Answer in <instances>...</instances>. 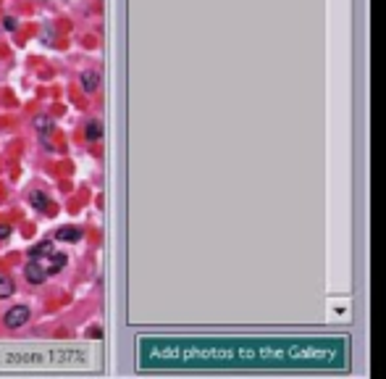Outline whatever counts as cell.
I'll use <instances>...</instances> for the list:
<instances>
[{
	"label": "cell",
	"instance_id": "6da1fadb",
	"mask_svg": "<svg viewBox=\"0 0 386 379\" xmlns=\"http://www.w3.org/2000/svg\"><path fill=\"white\" fill-rule=\"evenodd\" d=\"M352 343L336 332L161 337L139 345V358L161 369H257V371H342Z\"/></svg>",
	"mask_w": 386,
	"mask_h": 379
},
{
	"label": "cell",
	"instance_id": "7a4b0ae2",
	"mask_svg": "<svg viewBox=\"0 0 386 379\" xmlns=\"http://www.w3.org/2000/svg\"><path fill=\"white\" fill-rule=\"evenodd\" d=\"M3 321H5V327H8V329H21L29 321V308L27 306H13L8 314L3 316Z\"/></svg>",
	"mask_w": 386,
	"mask_h": 379
},
{
	"label": "cell",
	"instance_id": "3957f363",
	"mask_svg": "<svg viewBox=\"0 0 386 379\" xmlns=\"http://www.w3.org/2000/svg\"><path fill=\"white\" fill-rule=\"evenodd\" d=\"M24 277H27L29 284H42L45 279H48V271H45V266L40 263V258H32L24 266Z\"/></svg>",
	"mask_w": 386,
	"mask_h": 379
},
{
	"label": "cell",
	"instance_id": "277c9868",
	"mask_svg": "<svg viewBox=\"0 0 386 379\" xmlns=\"http://www.w3.org/2000/svg\"><path fill=\"white\" fill-rule=\"evenodd\" d=\"M79 85H82V90L84 93H97V87H100V74H97L95 69H84L79 74Z\"/></svg>",
	"mask_w": 386,
	"mask_h": 379
},
{
	"label": "cell",
	"instance_id": "5b68a950",
	"mask_svg": "<svg viewBox=\"0 0 386 379\" xmlns=\"http://www.w3.org/2000/svg\"><path fill=\"white\" fill-rule=\"evenodd\" d=\"M63 266H66V253H55V250H53V253H50V263L45 266L48 277H50V274H55V271H60Z\"/></svg>",
	"mask_w": 386,
	"mask_h": 379
},
{
	"label": "cell",
	"instance_id": "8992f818",
	"mask_svg": "<svg viewBox=\"0 0 386 379\" xmlns=\"http://www.w3.org/2000/svg\"><path fill=\"white\" fill-rule=\"evenodd\" d=\"M84 137H87L89 142H97V140L103 137V124H100V121H89L87 129H84Z\"/></svg>",
	"mask_w": 386,
	"mask_h": 379
},
{
	"label": "cell",
	"instance_id": "52a82bcc",
	"mask_svg": "<svg viewBox=\"0 0 386 379\" xmlns=\"http://www.w3.org/2000/svg\"><path fill=\"white\" fill-rule=\"evenodd\" d=\"M16 292V284H13V279L8 274H0V298H11V295Z\"/></svg>",
	"mask_w": 386,
	"mask_h": 379
},
{
	"label": "cell",
	"instance_id": "ba28073f",
	"mask_svg": "<svg viewBox=\"0 0 386 379\" xmlns=\"http://www.w3.org/2000/svg\"><path fill=\"white\" fill-rule=\"evenodd\" d=\"M55 240H69V242H79V240H82V232H79V229H74V226H69V229H66V226H63V229H58V232H55Z\"/></svg>",
	"mask_w": 386,
	"mask_h": 379
},
{
	"label": "cell",
	"instance_id": "9c48e42d",
	"mask_svg": "<svg viewBox=\"0 0 386 379\" xmlns=\"http://www.w3.org/2000/svg\"><path fill=\"white\" fill-rule=\"evenodd\" d=\"M34 126H37V132H40V134H50L53 129H55L50 116H34Z\"/></svg>",
	"mask_w": 386,
	"mask_h": 379
},
{
	"label": "cell",
	"instance_id": "30bf717a",
	"mask_svg": "<svg viewBox=\"0 0 386 379\" xmlns=\"http://www.w3.org/2000/svg\"><path fill=\"white\" fill-rule=\"evenodd\" d=\"M50 253H53V242L50 240H45V242H40V245H34L32 250H29L32 258H42V255H50Z\"/></svg>",
	"mask_w": 386,
	"mask_h": 379
},
{
	"label": "cell",
	"instance_id": "8fae6325",
	"mask_svg": "<svg viewBox=\"0 0 386 379\" xmlns=\"http://www.w3.org/2000/svg\"><path fill=\"white\" fill-rule=\"evenodd\" d=\"M29 200H32V206H34V208H40V211H45V208H48V203H50V200H48V195L40 192V190H34V192L29 195Z\"/></svg>",
	"mask_w": 386,
	"mask_h": 379
},
{
	"label": "cell",
	"instance_id": "7c38bea8",
	"mask_svg": "<svg viewBox=\"0 0 386 379\" xmlns=\"http://www.w3.org/2000/svg\"><path fill=\"white\" fill-rule=\"evenodd\" d=\"M3 27L8 29V32H13V29H16L19 24H16V19H13V16H5V19H3Z\"/></svg>",
	"mask_w": 386,
	"mask_h": 379
},
{
	"label": "cell",
	"instance_id": "4fadbf2b",
	"mask_svg": "<svg viewBox=\"0 0 386 379\" xmlns=\"http://www.w3.org/2000/svg\"><path fill=\"white\" fill-rule=\"evenodd\" d=\"M8 234H11V226H5V224H3V226H0V240H5Z\"/></svg>",
	"mask_w": 386,
	"mask_h": 379
}]
</instances>
